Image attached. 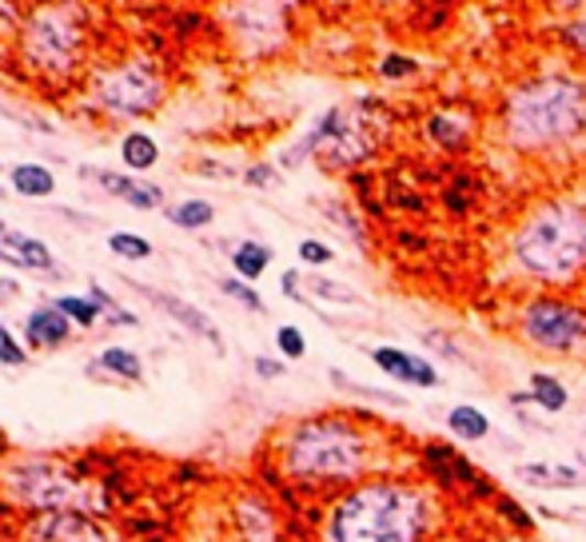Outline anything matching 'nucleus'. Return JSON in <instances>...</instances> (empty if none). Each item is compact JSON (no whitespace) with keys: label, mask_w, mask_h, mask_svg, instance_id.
Wrapping results in <instances>:
<instances>
[{"label":"nucleus","mask_w":586,"mask_h":542,"mask_svg":"<svg viewBox=\"0 0 586 542\" xmlns=\"http://www.w3.org/2000/svg\"><path fill=\"white\" fill-rule=\"evenodd\" d=\"M12 53V76L41 93L44 100L68 96L73 88H84L96 56V32H93V9L68 4V0H44L29 4L24 24L9 41Z\"/></svg>","instance_id":"f257e3e1"},{"label":"nucleus","mask_w":586,"mask_h":542,"mask_svg":"<svg viewBox=\"0 0 586 542\" xmlns=\"http://www.w3.org/2000/svg\"><path fill=\"white\" fill-rule=\"evenodd\" d=\"M0 499L21 514L88 511L108 519V490L68 455L48 451H9L0 459Z\"/></svg>","instance_id":"f03ea898"},{"label":"nucleus","mask_w":586,"mask_h":542,"mask_svg":"<svg viewBox=\"0 0 586 542\" xmlns=\"http://www.w3.org/2000/svg\"><path fill=\"white\" fill-rule=\"evenodd\" d=\"M172 93V73L160 53L152 48H124L108 53L93 64L84 80L80 112L100 120V124H128L156 116Z\"/></svg>","instance_id":"7ed1b4c3"},{"label":"nucleus","mask_w":586,"mask_h":542,"mask_svg":"<svg viewBox=\"0 0 586 542\" xmlns=\"http://www.w3.org/2000/svg\"><path fill=\"white\" fill-rule=\"evenodd\" d=\"M371 463L363 431L344 415H307L275 443V467L304 487L356 483Z\"/></svg>","instance_id":"20e7f679"},{"label":"nucleus","mask_w":586,"mask_h":542,"mask_svg":"<svg viewBox=\"0 0 586 542\" xmlns=\"http://www.w3.org/2000/svg\"><path fill=\"white\" fill-rule=\"evenodd\" d=\"M423 519V499L403 483H356L332 502L324 542H419Z\"/></svg>","instance_id":"39448f33"},{"label":"nucleus","mask_w":586,"mask_h":542,"mask_svg":"<svg viewBox=\"0 0 586 542\" xmlns=\"http://www.w3.org/2000/svg\"><path fill=\"white\" fill-rule=\"evenodd\" d=\"M502 116H507L511 144H566L586 128V88L578 80H566V76H543V80L514 88Z\"/></svg>","instance_id":"423d86ee"},{"label":"nucleus","mask_w":586,"mask_h":542,"mask_svg":"<svg viewBox=\"0 0 586 542\" xmlns=\"http://www.w3.org/2000/svg\"><path fill=\"white\" fill-rule=\"evenodd\" d=\"M514 260L534 280H571L586 263V212L578 204L539 208L514 236Z\"/></svg>","instance_id":"0eeeda50"},{"label":"nucleus","mask_w":586,"mask_h":542,"mask_svg":"<svg viewBox=\"0 0 586 542\" xmlns=\"http://www.w3.org/2000/svg\"><path fill=\"white\" fill-rule=\"evenodd\" d=\"M287 4H220V21L243 56H272L287 41Z\"/></svg>","instance_id":"6e6552de"},{"label":"nucleus","mask_w":586,"mask_h":542,"mask_svg":"<svg viewBox=\"0 0 586 542\" xmlns=\"http://www.w3.org/2000/svg\"><path fill=\"white\" fill-rule=\"evenodd\" d=\"M523 335L543 351H578L586 344V315L571 303L534 300L523 307Z\"/></svg>","instance_id":"1a4fd4ad"},{"label":"nucleus","mask_w":586,"mask_h":542,"mask_svg":"<svg viewBox=\"0 0 586 542\" xmlns=\"http://www.w3.org/2000/svg\"><path fill=\"white\" fill-rule=\"evenodd\" d=\"M12 542H124L120 531L105 514L88 511H56V514H32L17 527Z\"/></svg>","instance_id":"9d476101"},{"label":"nucleus","mask_w":586,"mask_h":542,"mask_svg":"<svg viewBox=\"0 0 586 542\" xmlns=\"http://www.w3.org/2000/svg\"><path fill=\"white\" fill-rule=\"evenodd\" d=\"M324 116H327V140L315 152V160L327 172H347V167L363 164L371 156V132H367L363 120L351 108H327Z\"/></svg>","instance_id":"9b49d317"},{"label":"nucleus","mask_w":586,"mask_h":542,"mask_svg":"<svg viewBox=\"0 0 586 542\" xmlns=\"http://www.w3.org/2000/svg\"><path fill=\"white\" fill-rule=\"evenodd\" d=\"M80 176L93 180L100 192H108V196H116L120 204H128V208H137V212L167 208V192L160 188V184H152V180H144V176L112 172V167H100V164H84Z\"/></svg>","instance_id":"f8f14e48"},{"label":"nucleus","mask_w":586,"mask_h":542,"mask_svg":"<svg viewBox=\"0 0 586 542\" xmlns=\"http://www.w3.org/2000/svg\"><path fill=\"white\" fill-rule=\"evenodd\" d=\"M128 288H137L140 295H148V300L156 303L160 312L172 319V324H180L184 332H192L196 339H204L208 347H216V355H224L228 347H224V335H220V327H216V319H211L208 312H199L196 303H188V300H180V295H172V292H160V288H152V283H140V280H124Z\"/></svg>","instance_id":"ddd939ff"},{"label":"nucleus","mask_w":586,"mask_h":542,"mask_svg":"<svg viewBox=\"0 0 586 542\" xmlns=\"http://www.w3.org/2000/svg\"><path fill=\"white\" fill-rule=\"evenodd\" d=\"M24 347L29 351H61V347L73 344L76 327L56 312V303H36L29 315H24Z\"/></svg>","instance_id":"4468645a"},{"label":"nucleus","mask_w":586,"mask_h":542,"mask_svg":"<svg viewBox=\"0 0 586 542\" xmlns=\"http://www.w3.org/2000/svg\"><path fill=\"white\" fill-rule=\"evenodd\" d=\"M84 376L96 379V383L132 387L144 379V359H140V351H132V347H124V344H108L96 351V359H88Z\"/></svg>","instance_id":"2eb2a0df"},{"label":"nucleus","mask_w":586,"mask_h":542,"mask_svg":"<svg viewBox=\"0 0 586 542\" xmlns=\"http://www.w3.org/2000/svg\"><path fill=\"white\" fill-rule=\"evenodd\" d=\"M0 260L12 263V268H21V271H36V275H56V271H61V263H56L48 243L29 236V231H17V228H9L4 236H0Z\"/></svg>","instance_id":"dca6fc26"},{"label":"nucleus","mask_w":586,"mask_h":542,"mask_svg":"<svg viewBox=\"0 0 586 542\" xmlns=\"http://www.w3.org/2000/svg\"><path fill=\"white\" fill-rule=\"evenodd\" d=\"M371 359H376V367L383 371V376L399 379V383H408V387H435L440 383V371H435L427 359L403 351V347H376Z\"/></svg>","instance_id":"f3484780"},{"label":"nucleus","mask_w":586,"mask_h":542,"mask_svg":"<svg viewBox=\"0 0 586 542\" xmlns=\"http://www.w3.org/2000/svg\"><path fill=\"white\" fill-rule=\"evenodd\" d=\"M236 531H240L243 542H280L275 539V514L272 507L256 495V490H248V495H240L236 499Z\"/></svg>","instance_id":"a211bd4d"},{"label":"nucleus","mask_w":586,"mask_h":542,"mask_svg":"<svg viewBox=\"0 0 586 542\" xmlns=\"http://www.w3.org/2000/svg\"><path fill=\"white\" fill-rule=\"evenodd\" d=\"M116 148H120L124 172H132V176H144V172H152L160 164V140L148 128H124Z\"/></svg>","instance_id":"6ab92c4d"},{"label":"nucleus","mask_w":586,"mask_h":542,"mask_svg":"<svg viewBox=\"0 0 586 542\" xmlns=\"http://www.w3.org/2000/svg\"><path fill=\"white\" fill-rule=\"evenodd\" d=\"M9 188L24 199H53L56 196V172L36 160H21L9 167Z\"/></svg>","instance_id":"aec40b11"},{"label":"nucleus","mask_w":586,"mask_h":542,"mask_svg":"<svg viewBox=\"0 0 586 542\" xmlns=\"http://www.w3.org/2000/svg\"><path fill=\"white\" fill-rule=\"evenodd\" d=\"M268 268H272V248H268V243L243 240L231 248V271H236V280L256 283Z\"/></svg>","instance_id":"412c9836"},{"label":"nucleus","mask_w":586,"mask_h":542,"mask_svg":"<svg viewBox=\"0 0 586 542\" xmlns=\"http://www.w3.org/2000/svg\"><path fill=\"white\" fill-rule=\"evenodd\" d=\"M53 303H56V312H61L76 332H93V327L105 324V312L88 300V292H61Z\"/></svg>","instance_id":"4be33fe9"},{"label":"nucleus","mask_w":586,"mask_h":542,"mask_svg":"<svg viewBox=\"0 0 586 542\" xmlns=\"http://www.w3.org/2000/svg\"><path fill=\"white\" fill-rule=\"evenodd\" d=\"M423 455H427V467L431 470H440L443 475V483H447V487H455V483H459V487H467V483H479V475H475V467L467 459H463L459 451H447V447H427L423 451Z\"/></svg>","instance_id":"5701e85b"},{"label":"nucleus","mask_w":586,"mask_h":542,"mask_svg":"<svg viewBox=\"0 0 586 542\" xmlns=\"http://www.w3.org/2000/svg\"><path fill=\"white\" fill-rule=\"evenodd\" d=\"M164 216H167V224H176V228H184V231H204V228H211V219H216V204H208V199H199V196L176 199V204H167L164 208Z\"/></svg>","instance_id":"b1692460"},{"label":"nucleus","mask_w":586,"mask_h":542,"mask_svg":"<svg viewBox=\"0 0 586 542\" xmlns=\"http://www.w3.org/2000/svg\"><path fill=\"white\" fill-rule=\"evenodd\" d=\"M519 479L539 483V487H578V483H583V470L558 467V463H523V467H519Z\"/></svg>","instance_id":"393cba45"},{"label":"nucleus","mask_w":586,"mask_h":542,"mask_svg":"<svg viewBox=\"0 0 586 542\" xmlns=\"http://www.w3.org/2000/svg\"><path fill=\"white\" fill-rule=\"evenodd\" d=\"M88 300L96 303V307H100V312H105V324H112V327H140V315L137 312H128L124 303L116 300L112 292H108L105 283L100 280H88Z\"/></svg>","instance_id":"a878e982"},{"label":"nucleus","mask_w":586,"mask_h":542,"mask_svg":"<svg viewBox=\"0 0 586 542\" xmlns=\"http://www.w3.org/2000/svg\"><path fill=\"white\" fill-rule=\"evenodd\" d=\"M108 251H112L116 260H128V263H144L152 260V240L140 236V231H108Z\"/></svg>","instance_id":"bb28decb"},{"label":"nucleus","mask_w":586,"mask_h":542,"mask_svg":"<svg viewBox=\"0 0 586 542\" xmlns=\"http://www.w3.org/2000/svg\"><path fill=\"white\" fill-rule=\"evenodd\" d=\"M447 427L455 431V438H467V443H475V438H487L491 423H487V415H482L479 406H451Z\"/></svg>","instance_id":"cd10ccee"},{"label":"nucleus","mask_w":586,"mask_h":542,"mask_svg":"<svg viewBox=\"0 0 586 542\" xmlns=\"http://www.w3.org/2000/svg\"><path fill=\"white\" fill-rule=\"evenodd\" d=\"M304 283H307V292L319 295V300H327V303H344V307H356L359 303L356 288H347V283H339V280H327V275H319V271H307Z\"/></svg>","instance_id":"c85d7f7f"},{"label":"nucleus","mask_w":586,"mask_h":542,"mask_svg":"<svg viewBox=\"0 0 586 542\" xmlns=\"http://www.w3.org/2000/svg\"><path fill=\"white\" fill-rule=\"evenodd\" d=\"M531 399H534L539 406H543V411H551V415H558V411H563V406L571 403L566 387L558 383V379L543 376V371H539V376H531Z\"/></svg>","instance_id":"c756f323"},{"label":"nucleus","mask_w":586,"mask_h":542,"mask_svg":"<svg viewBox=\"0 0 586 542\" xmlns=\"http://www.w3.org/2000/svg\"><path fill=\"white\" fill-rule=\"evenodd\" d=\"M216 288H220V292L228 295V300L240 303V307H248L251 315H263V312H268V303H263V295L256 292V283H243V280H236V275H224V280L216 283Z\"/></svg>","instance_id":"7c9ffc66"},{"label":"nucleus","mask_w":586,"mask_h":542,"mask_svg":"<svg viewBox=\"0 0 586 542\" xmlns=\"http://www.w3.org/2000/svg\"><path fill=\"white\" fill-rule=\"evenodd\" d=\"M0 367H9V371H21L29 367V347L9 324H0Z\"/></svg>","instance_id":"2f4dec72"},{"label":"nucleus","mask_w":586,"mask_h":542,"mask_svg":"<svg viewBox=\"0 0 586 542\" xmlns=\"http://www.w3.org/2000/svg\"><path fill=\"white\" fill-rule=\"evenodd\" d=\"M275 347H280L283 359H304V355H307V339H304V332H300L295 324L275 327Z\"/></svg>","instance_id":"473e14b6"},{"label":"nucleus","mask_w":586,"mask_h":542,"mask_svg":"<svg viewBox=\"0 0 586 542\" xmlns=\"http://www.w3.org/2000/svg\"><path fill=\"white\" fill-rule=\"evenodd\" d=\"M427 132H431V140H440L443 148H459L463 144V124L455 120V116H431Z\"/></svg>","instance_id":"72a5a7b5"},{"label":"nucleus","mask_w":586,"mask_h":542,"mask_svg":"<svg viewBox=\"0 0 586 542\" xmlns=\"http://www.w3.org/2000/svg\"><path fill=\"white\" fill-rule=\"evenodd\" d=\"M335 251L327 248V243L319 240H300V260L307 263V268H324V263H332Z\"/></svg>","instance_id":"f704fd0d"},{"label":"nucleus","mask_w":586,"mask_h":542,"mask_svg":"<svg viewBox=\"0 0 586 542\" xmlns=\"http://www.w3.org/2000/svg\"><path fill=\"white\" fill-rule=\"evenodd\" d=\"M332 383H335V387H347V391H359V395H367V399H379V403H395V406H403V399L388 395V391H376V387L351 383V379H344V376H339V371H335V376H332Z\"/></svg>","instance_id":"c9c22d12"},{"label":"nucleus","mask_w":586,"mask_h":542,"mask_svg":"<svg viewBox=\"0 0 586 542\" xmlns=\"http://www.w3.org/2000/svg\"><path fill=\"white\" fill-rule=\"evenodd\" d=\"M275 180H280V172H275L272 164H251L248 172H243V184H251V188H272Z\"/></svg>","instance_id":"e433bc0d"},{"label":"nucleus","mask_w":586,"mask_h":542,"mask_svg":"<svg viewBox=\"0 0 586 542\" xmlns=\"http://www.w3.org/2000/svg\"><path fill=\"white\" fill-rule=\"evenodd\" d=\"M251 371L260 379H283L287 376V364H280V359H272V355H256L251 359Z\"/></svg>","instance_id":"4c0bfd02"},{"label":"nucleus","mask_w":586,"mask_h":542,"mask_svg":"<svg viewBox=\"0 0 586 542\" xmlns=\"http://www.w3.org/2000/svg\"><path fill=\"white\" fill-rule=\"evenodd\" d=\"M280 288H283V295H287V300L307 303V300H304V292H300V288H304V275H300V271H283Z\"/></svg>","instance_id":"58836bf2"},{"label":"nucleus","mask_w":586,"mask_h":542,"mask_svg":"<svg viewBox=\"0 0 586 542\" xmlns=\"http://www.w3.org/2000/svg\"><path fill=\"white\" fill-rule=\"evenodd\" d=\"M403 73H415V61H403V56H388V61H383V76H388V80L391 76L399 80Z\"/></svg>","instance_id":"ea45409f"},{"label":"nucleus","mask_w":586,"mask_h":542,"mask_svg":"<svg viewBox=\"0 0 586 542\" xmlns=\"http://www.w3.org/2000/svg\"><path fill=\"white\" fill-rule=\"evenodd\" d=\"M566 41L575 44L578 53H586V17H583V21L571 24V29H566Z\"/></svg>","instance_id":"a19ab883"},{"label":"nucleus","mask_w":586,"mask_h":542,"mask_svg":"<svg viewBox=\"0 0 586 542\" xmlns=\"http://www.w3.org/2000/svg\"><path fill=\"white\" fill-rule=\"evenodd\" d=\"M12 73V53H9V41L0 36V76Z\"/></svg>","instance_id":"79ce46f5"},{"label":"nucleus","mask_w":586,"mask_h":542,"mask_svg":"<svg viewBox=\"0 0 586 542\" xmlns=\"http://www.w3.org/2000/svg\"><path fill=\"white\" fill-rule=\"evenodd\" d=\"M0 172H4V164H0ZM4 176H9V172H4Z\"/></svg>","instance_id":"37998d69"},{"label":"nucleus","mask_w":586,"mask_h":542,"mask_svg":"<svg viewBox=\"0 0 586 542\" xmlns=\"http://www.w3.org/2000/svg\"><path fill=\"white\" fill-rule=\"evenodd\" d=\"M583 455H586V443H583Z\"/></svg>","instance_id":"c03bdc74"},{"label":"nucleus","mask_w":586,"mask_h":542,"mask_svg":"<svg viewBox=\"0 0 586 542\" xmlns=\"http://www.w3.org/2000/svg\"><path fill=\"white\" fill-rule=\"evenodd\" d=\"M0 196H4V188H0Z\"/></svg>","instance_id":"a18cd8bd"}]
</instances>
